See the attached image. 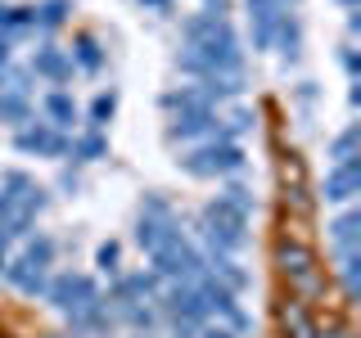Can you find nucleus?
<instances>
[{
    "mask_svg": "<svg viewBox=\"0 0 361 338\" xmlns=\"http://www.w3.org/2000/svg\"><path fill=\"white\" fill-rule=\"evenodd\" d=\"M27 118H32L27 95H18V90H0V122L18 127V122H27Z\"/></svg>",
    "mask_w": 361,
    "mask_h": 338,
    "instance_id": "obj_14",
    "label": "nucleus"
},
{
    "mask_svg": "<svg viewBox=\"0 0 361 338\" xmlns=\"http://www.w3.org/2000/svg\"><path fill=\"white\" fill-rule=\"evenodd\" d=\"M68 154H73L77 163H99V158L109 154L104 131H86V135H77V140H68Z\"/></svg>",
    "mask_w": 361,
    "mask_h": 338,
    "instance_id": "obj_11",
    "label": "nucleus"
},
{
    "mask_svg": "<svg viewBox=\"0 0 361 338\" xmlns=\"http://www.w3.org/2000/svg\"><path fill=\"white\" fill-rule=\"evenodd\" d=\"M32 14H37V27H59L68 18V0H45V5L32 9Z\"/></svg>",
    "mask_w": 361,
    "mask_h": 338,
    "instance_id": "obj_18",
    "label": "nucleus"
},
{
    "mask_svg": "<svg viewBox=\"0 0 361 338\" xmlns=\"http://www.w3.org/2000/svg\"><path fill=\"white\" fill-rule=\"evenodd\" d=\"M145 5H163V0H145Z\"/></svg>",
    "mask_w": 361,
    "mask_h": 338,
    "instance_id": "obj_24",
    "label": "nucleus"
},
{
    "mask_svg": "<svg viewBox=\"0 0 361 338\" xmlns=\"http://www.w3.org/2000/svg\"><path fill=\"white\" fill-rule=\"evenodd\" d=\"M353 154H357V131H343V135H338V140L330 144V158H334V167H338V163H357Z\"/></svg>",
    "mask_w": 361,
    "mask_h": 338,
    "instance_id": "obj_19",
    "label": "nucleus"
},
{
    "mask_svg": "<svg viewBox=\"0 0 361 338\" xmlns=\"http://www.w3.org/2000/svg\"><path fill=\"white\" fill-rule=\"evenodd\" d=\"M334 244L338 253H357V212H343V217H334Z\"/></svg>",
    "mask_w": 361,
    "mask_h": 338,
    "instance_id": "obj_15",
    "label": "nucleus"
},
{
    "mask_svg": "<svg viewBox=\"0 0 361 338\" xmlns=\"http://www.w3.org/2000/svg\"><path fill=\"white\" fill-rule=\"evenodd\" d=\"M257 5H276V9H289V0H248V9H257Z\"/></svg>",
    "mask_w": 361,
    "mask_h": 338,
    "instance_id": "obj_23",
    "label": "nucleus"
},
{
    "mask_svg": "<svg viewBox=\"0 0 361 338\" xmlns=\"http://www.w3.org/2000/svg\"><path fill=\"white\" fill-rule=\"evenodd\" d=\"M140 338H145V334H140Z\"/></svg>",
    "mask_w": 361,
    "mask_h": 338,
    "instance_id": "obj_25",
    "label": "nucleus"
},
{
    "mask_svg": "<svg viewBox=\"0 0 361 338\" xmlns=\"http://www.w3.org/2000/svg\"><path fill=\"white\" fill-rule=\"evenodd\" d=\"M357 185H361V172H357V163H338L330 176H325V199L330 203H348L357 194Z\"/></svg>",
    "mask_w": 361,
    "mask_h": 338,
    "instance_id": "obj_9",
    "label": "nucleus"
},
{
    "mask_svg": "<svg viewBox=\"0 0 361 338\" xmlns=\"http://www.w3.org/2000/svg\"><path fill=\"white\" fill-rule=\"evenodd\" d=\"M32 73L45 77V82H68V77H73V59H68V50L41 45V50L32 54Z\"/></svg>",
    "mask_w": 361,
    "mask_h": 338,
    "instance_id": "obj_7",
    "label": "nucleus"
},
{
    "mask_svg": "<svg viewBox=\"0 0 361 338\" xmlns=\"http://www.w3.org/2000/svg\"><path fill=\"white\" fill-rule=\"evenodd\" d=\"M167 140H180V144H203V140H221V118L208 99H195V104L176 108L172 127H167Z\"/></svg>",
    "mask_w": 361,
    "mask_h": 338,
    "instance_id": "obj_3",
    "label": "nucleus"
},
{
    "mask_svg": "<svg viewBox=\"0 0 361 338\" xmlns=\"http://www.w3.org/2000/svg\"><path fill=\"white\" fill-rule=\"evenodd\" d=\"M154 289H158V275H154V270H135V275H122L118 284L109 289V302H118V307H131V302H145Z\"/></svg>",
    "mask_w": 361,
    "mask_h": 338,
    "instance_id": "obj_6",
    "label": "nucleus"
},
{
    "mask_svg": "<svg viewBox=\"0 0 361 338\" xmlns=\"http://www.w3.org/2000/svg\"><path fill=\"white\" fill-rule=\"evenodd\" d=\"M95 262H99V270H118V244H99Z\"/></svg>",
    "mask_w": 361,
    "mask_h": 338,
    "instance_id": "obj_20",
    "label": "nucleus"
},
{
    "mask_svg": "<svg viewBox=\"0 0 361 338\" xmlns=\"http://www.w3.org/2000/svg\"><path fill=\"white\" fill-rule=\"evenodd\" d=\"M68 59H73V68H82V73H99V68H104V50H99L95 37H77L73 50H68Z\"/></svg>",
    "mask_w": 361,
    "mask_h": 338,
    "instance_id": "obj_10",
    "label": "nucleus"
},
{
    "mask_svg": "<svg viewBox=\"0 0 361 338\" xmlns=\"http://www.w3.org/2000/svg\"><path fill=\"white\" fill-rule=\"evenodd\" d=\"M18 257L27 266H37V270H50V262H54V239H50V234H27V244H23Z\"/></svg>",
    "mask_w": 361,
    "mask_h": 338,
    "instance_id": "obj_13",
    "label": "nucleus"
},
{
    "mask_svg": "<svg viewBox=\"0 0 361 338\" xmlns=\"http://www.w3.org/2000/svg\"><path fill=\"white\" fill-rule=\"evenodd\" d=\"M0 32H5L9 41L23 37V32H37V14L23 5H0Z\"/></svg>",
    "mask_w": 361,
    "mask_h": 338,
    "instance_id": "obj_12",
    "label": "nucleus"
},
{
    "mask_svg": "<svg viewBox=\"0 0 361 338\" xmlns=\"http://www.w3.org/2000/svg\"><path fill=\"white\" fill-rule=\"evenodd\" d=\"M280 262H285V270H293V275H307L312 257H307V248H298V244H280Z\"/></svg>",
    "mask_w": 361,
    "mask_h": 338,
    "instance_id": "obj_17",
    "label": "nucleus"
},
{
    "mask_svg": "<svg viewBox=\"0 0 361 338\" xmlns=\"http://www.w3.org/2000/svg\"><path fill=\"white\" fill-rule=\"evenodd\" d=\"M45 298H50L63 315H77V311H86L90 302H99V289H95L90 275H73V270H63V275H54L50 284H45Z\"/></svg>",
    "mask_w": 361,
    "mask_h": 338,
    "instance_id": "obj_4",
    "label": "nucleus"
},
{
    "mask_svg": "<svg viewBox=\"0 0 361 338\" xmlns=\"http://www.w3.org/2000/svg\"><path fill=\"white\" fill-rule=\"evenodd\" d=\"M0 68H9V37L0 32Z\"/></svg>",
    "mask_w": 361,
    "mask_h": 338,
    "instance_id": "obj_22",
    "label": "nucleus"
},
{
    "mask_svg": "<svg viewBox=\"0 0 361 338\" xmlns=\"http://www.w3.org/2000/svg\"><path fill=\"white\" fill-rule=\"evenodd\" d=\"M14 144H18L23 154H45V158H63L68 154V135L54 131L50 122H32L27 131L14 135Z\"/></svg>",
    "mask_w": 361,
    "mask_h": 338,
    "instance_id": "obj_5",
    "label": "nucleus"
},
{
    "mask_svg": "<svg viewBox=\"0 0 361 338\" xmlns=\"http://www.w3.org/2000/svg\"><path fill=\"white\" fill-rule=\"evenodd\" d=\"M176 163H180V172L195 176V180L231 176V172H244V149H240V140H203L185 158H176Z\"/></svg>",
    "mask_w": 361,
    "mask_h": 338,
    "instance_id": "obj_1",
    "label": "nucleus"
},
{
    "mask_svg": "<svg viewBox=\"0 0 361 338\" xmlns=\"http://www.w3.org/2000/svg\"><path fill=\"white\" fill-rule=\"evenodd\" d=\"M149 257H154V275H167V280H176V284H195L203 270H208V262L199 257V248H190L180 239V230L167 234Z\"/></svg>",
    "mask_w": 361,
    "mask_h": 338,
    "instance_id": "obj_2",
    "label": "nucleus"
},
{
    "mask_svg": "<svg viewBox=\"0 0 361 338\" xmlns=\"http://www.w3.org/2000/svg\"><path fill=\"white\" fill-rule=\"evenodd\" d=\"M41 108H45V118H50L54 131H73L77 118H82V113H77V99L68 95V90H50V95L41 99Z\"/></svg>",
    "mask_w": 361,
    "mask_h": 338,
    "instance_id": "obj_8",
    "label": "nucleus"
},
{
    "mask_svg": "<svg viewBox=\"0 0 361 338\" xmlns=\"http://www.w3.org/2000/svg\"><path fill=\"white\" fill-rule=\"evenodd\" d=\"M113 113H118V95H113V90H99L95 104H90V131H104Z\"/></svg>",
    "mask_w": 361,
    "mask_h": 338,
    "instance_id": "obj_16",
    "label": "nucleus"
},
{
    "mask_svg": "<svg viewBox=\"0 0 361 338\" xmlns=\"http://www.w3.org/2000/svg\"><path fill=\"white\" fill-rule=\"evenodd\" d=\"M195 338H235V330H221V325H199Z\"/></svg>",
    "mask_w": 361,
    "mask_h": 338,
    "instance_id": "obj_21",
    "label": "nucleus"
}]
</instances>
